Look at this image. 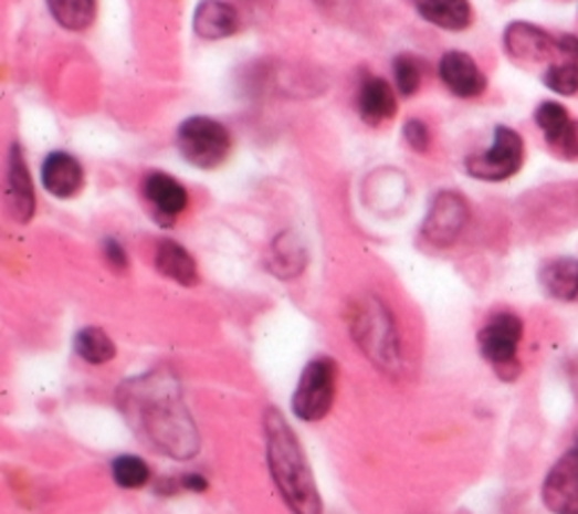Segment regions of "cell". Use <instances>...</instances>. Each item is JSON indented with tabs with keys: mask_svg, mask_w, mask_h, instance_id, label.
Here are the masks:
<instances>
[{
	"mask_svg": "<svg viewBox=\"0 0 578 514\" xmlns=\"http://www.w3.org/2000/svg\"><path fill=\"white\" fill-rule=\"evenodd\" d=\"M140 386H125V409L134 420V427L151 440L156 449L186 459L199 447L197 431L188 418L177 390L159 375H149L138 381Z\"/></svg>",
	"mask_w": 578,
	"mask_h": 514,
	"instance_id": "cell-1",
	"label": "cell"
},
{
	"mask_svg": "<svg viewBox=\"0 0 578 514\" xmlns=\"http://www.w3.org/2000/svg\"><path fill=\"white\" fill-rule=\"evenodd\" d=\"M265 436L270 472L285 503L292 507L294 514H322L324 505L307 468L305 453L294 431L287 427L285 418L276 409L267 411Z\"/></svg>",
	"mask_w": 578,
	"mask_h": 514,
	"instance_id": "cell-2",
	"label": "cell"
},
{
	"mask_svg": "<svg viewBox=\"0 0 578 514\" xmlns=\"http://www.w3.org/2000/svg\"><path fill=\"white\" fill-rule=\"evenodd\" d=\"M353 336L359 348L378 366L396 370L400 366V340L389 310L378 298H364L353 312Z\"/></svg>",
	"mask_w": 578,
	"mask_h": 514,
	"instance_id": "cell-3",
	"label": "cell"
},
{
	"mask_svg": "<svg viewBox=\"0 0 578 514\" xmlns=\"http://www.w3.org/2000/svg\"><path fill=\"white\" fill-rule=\"evenodd\" d=\"M177 147L192 167L216 169L229 158L233 140L222 123L208 116H192L179 125Z\"/></svg>",
	"mask_w": 578,
	"mask_h": 514,
	"instance_id": "cell-4",
	"label": "cell"
},
{
	"mask_svg": "<svg viewBox=\"0 0 578 514\" xmlns=\"http://www.w3.org/2000/svg\"><path fill=\"white\" fill-rule=\"evenodd\" d=\"M524 334V323L513 312H500L488 318L480 329L477 343L482 357L493 366L495 375L504 381H515L522 373L517 361V348Z\"/></svg>",
	"mask_w": 578,
	"mask_h": 514,
	"instance_id": "cell-5",
	"label": "cell"
},
{
	"mask_svg": "<svg viewBox=\"0 0 578 514\" xmlns=\"http://www.w3.org/2000/svg\"><path fill=\"white\" fill-rule=\"evenodd\" d=\"M337 392V364L330 357H319L305 366L296 392L292 397V411L303 422L324 420L335 402Z\"/></svg>",
	"mask_w": 578,
	"mask_h": 514,
	"instance_id": "cell-6",
	"label": "cell"
},
{
	"mask_svg": "<svg viewBox=\"0 0 578 514\" xmlns=\"http://www.w3.org/2000/svg\"><path fill=\"white\" fill-rule=\"evenodd\" d=\"M524 162V140L511 127H495L493 145L482 151L470 156L465 160V171L477 181L500 183L515 177Z\"/></svg>",
	"mask_w": 578,
	"mask_h": 514,
	"instance_id": "cell-7",
	"label": "cell"
},
{
	"mask_svg": "<svg viewBox=\"0 0 578 514\" xmlns=\"http://www.w3.org/2000/svg\"><path fill=\"white\" fill-rule=\"evenodd\" d=\"M467 219L470 208L459 192H439L425 214L423 238L437 249H448L459 240Z\"/></svg>",
	"mask_w": 578,
	"mask_h": 514,
	"instance_id": "cell-8",
	"label": "cell"
},
{
	"mask_svg": "<svg viewBox=\"0 0 578 514\" xmlns=\"http://www.w3.org/2000/svg\"><path fill=\"white\" fill-rule=\"evenodd\" d=\"M543 503L551 514H578V447L567 449L547 472Z\"/></svg>",
	"mask_w": 578,
	"mask_h": 514,
	"instance_id": "cell-9",
	"label": "cell"
},
{
	"mask_svg": "<svg viewBox=\"0 0 578 514\" xmlns=\"http://www.w3.org/2000/svg\"><path fill=\"white\" fill-rule=\"evenodd\" d=\"M504 48L515 64L529 66L549 62L556 41L534 23L515 21L504 30Z\"/></svg>",
	"mask_w": 578,
	"mask_h": 514,
	"instance_id": "cell-10",
	"label": "cell"
},
{
	"mask_svg": "<svg viewBox=\"0 0 578 514\" xmlns=\"http://www.w3.org/2000/svg\"><path fill=\"white\" fill-rule=\"evenodd\" d=\"M439 75L448 91L456 97H480L488 86L486 75L477 66V62L461 50H450L441 56Z\"/></svg>",
	"mask_w": 578,
	"mask_h": 514,
	"instance_id": "cell-11",
	"label": "cell"
},
{
	"mask_svg": "<svg viewBox=\"0 0 578 514\" xmlns=\"http://www.w3.org/2000/svg\"><path fill=\"white\" fill-rule=\"evenodd\" d=\"M143 197L161 223H172L188 208V190L164 171H151L145 177Z\"/></svg>",
	"mask_w": 578,
	"mask_h": 514,
	"instance_id": "cell-12",
	"label": "cell"
},
{
	"mask_svg": "<svg viewBox=\"0 0 578 514\" xmlns=\"http://www.w3.org/2000/svg\"><path fill=\"white\" fill-rule=\"evenodd\" d=\"M6 201H8L10 214H12L17 221L28 223V221L34 217V208H36L34 188H32L30 171H28V165H25V160H23V154H21V147H19V145H12V149H10Z\"/></svg>",
	"mask_w": 578,
	"mask_h": 514,
	"instance_id": "cell-13",
	"label": "cell"
},
{
	"mask_svg": "<svg viewBox=\"0 0 578 514\" xmlns=\"http://www.w3.org/2000/svg\"><path fill=\"white\" fill-rule=\"evenodd\" d=\"M41 183L52 197L71 199L84 186V169L75 156L66 151H52L41 165Z\"/></svg>",
	"mask_w": 578,
	"mask_h": 514,
	"instance_id": "cell-14",
	"label": "cell"
},
{
	"mask_svg": "<svg viewBox=\"0 0 578 514\" xmlns=\"http://www.w3.org/2000/svg\"><path fill=\"white\" fill-rule=\"evenodd\" d=\"M192 28L199 39L220 41L238 32L240 19L235 8L224 0H201L192 17Z\"/></svg>",
	"mask_w": 578,
	"mask_h": 514,
	"instance_id": "cell-15",
	"label": "cell"
},
{
	"mask_svg": "<svg viewBox=\"0 0 578 514\" xmlns=\"http://www.w3.org/2000/svg\"><path fill=\"white\" fill-rule=\"evenodd\" d=\"M357 111L364 123L374 127L391 120L398 111V99L393 86L382 77H369L359 86Z\"/></svg>",
	"mask_w": 578,
	"mask_h": 514,
	"instance_id": "cell-16",
	"label": "cell"
},
{
	"mask_svg": "<svg viewBox=\"0 0 578 514\" xmlns=\"http://www.w3.org/2000/svg\"><path fill=\"white\" fill-rule=\"evenodd\" d=\"M556 52L560 54V62L551 64L543 82L547 88H551L558 95H576L578 93V36L563 34L556 39Z\"/></svg>",
	"mask_w": 578,
	"mask_h": 514,
	"instance_id": "cell-17",
	"label": "cell"
},
{
	"mask_svg": "<svg viewBox=\"0 0 578 514\" xmlns=\"http://www.w3.org/2000/svg\"><path fill=\"white\" fill-rule=\"evenodd\" d=\"M411 3L420 17L441 30L461 32L472 23V6L467 0H411Z\"/></svg>",
	"mask_w": 578,
	"mask_h": 514,
	"instance_id": "cell-18",
	"label": "cell"
},
{
	"mask_svg": "<svg viewBox=\"0 0 578 514\" xmlns=\"http://www.w3.org/2000/svg\"><path fill=\"white\" fill-rule=\"evenodd\" d=\"M540 287L554 301H576L578 298V260L556 258L540 269Z\"/></svg>",
	"mask_w": 578,
	"mask_h": 514,
	"instance_id": "cell-19",
	"label": "cell"
},
{
	"mask_svg": "<svg viewBox=\"0 0 578 514\" xmlns=\"http://www.w3.org/2000/svg\"><path fill=\"white\" fill-rule=\"evenodd\" d=\"M156 269H159L166 277L183 284V287H192V284H197L199 280L195 258L172 240H164L159 246H156Z\"/></svg>",
	"mask_w": 578,
	"mask_h": 514,
	"instance_id": "cell-20",
	"label": "cell"
},
{
	"mask_svg": "<svg viewBox=\"0 0 578 514\" xmlns=\"http://www.w3.org/2000/svg\"><path fill=\"white\" fill-rule=\"evenodd\" d=\"M48 10L64 30L84 32L93 25L97 0H45Z\"/></svg>",
	"mask_w": 578,
	"mask_h": 514,
	"instance_id": "cell-21",
	"label": "cell"
},
{
	"mask_svg": "<svg viewBox=\"0 0 578 514\" xmlns=\"http://www.w3.org/2000/svg\"><path fill=\"white\" fill-rule=\"evenodd\" d=\"M73 348L86 364H93V366H102V364L112 361L116 357V353H118L112 336L104 329H99V327H84V329H80L75 334Z\"/></svg>",
	"mask_w": 578,
	"mask_h": 514,
	"instance_id": "cell-22",
	"label": "cell"
},
{
	"mask_svg": "<svg viewBox=\"0 0 578 514\" xmlns=\"http://www.w3.org/2000/svg\"><path fill=\"white\" fill-rule=\"evenodd\" d=\"M536 125L538 129L543 132L547 145L551 149L558 147V143L563 140V136L567 134L569 125H571V118L567 108L560 104V102H543L538 108H536Z\"/></svg>",
	"mask_w": 578,
	"mask_h": 514,
	"instance_id": "cell-23",
	"label": "cell"
},
{
	"mask_svg": "<svg viewBox=\"0 0 578 514\" xmlns=\"http://www.w3.org/2000/svg\"><path fill=\"white\" fill-rule=\"evenodd\" d=\"M272 271L281 277H294L305 266V251L292 235H281L272 246Z\"/></svg>",
	"mask_w": 578,
	"mask_h": 514,
	"instance_id": "cell-24",
	"label": "cell"
},
{
	"mask_svg": "<svg viewBox=\"0 0 578 514\" xmlns=\"http://www.w3.org/2000/svg\"><path fill=\"white\" fill-rule=\"evenodd\" d=\"M112 476L125 490H138L149 483L151 472L140 455L123 453L112 461Z\"/></svg>",
	"mask_w": 578,
	"mask_h": 514,
	"instance_id": "cell-25",
	"label": "cell"
},
{
	"mask_svg": "<svg viewBox=\"0 0 578 514\" xmlns=\"http://www.w3.org/2000/svg\"><path fill=\"white\" fill-rule=\"evenodd\" d=\"M393 77H396V88L400 95L409 97L418 91L420 86V69L416 64L413 56L400 54L393 60Z\"/></svg>",
	"mask_w": 578,
	"mask_h": 514,
	"instance_id": "cell-26",
	"label": "cell"
},
{
	"mask_svg": "<svg viewBox=\"0 0 578 514\" xmlns=\"http://www.w3.org/2000/svg\"><path fill=\"white\" fill-rule=\"evenodd\" d=\"M402 136L407 140V145L413 149V151H428L430 149V129L423 120H409L402 129Z\"/></svg>",
	"mask_w": 578,
	"mask_h": 514,
	"instance_id": "cell-27",
	"label": "cell"
},
{
	"mask_svg": "<svg viewBox=\"0 0 578 514\" xmlns=\"http://www.w3.org/2000/svg\"><path fill=\"white\" fill-rule=\"evenodd\" d=\"M102 251H104V258H107V262L116 269V271H125L129 266V258H127V251L123 249V244L114 238L104 240L102 244Z\"/></svg>",
	"mask_w": 578,
	"mask_h": 514,
	"instance_id": "cell-28",
	"label": "cell"
},
{
	"mask_svg": "<svg viewBox=\"0 0 578 514\" xmlns=\"http://www.w3.org/2000/svg\"><path fill=\"white\" fill-rule=\"evenodd\" d=\"M554 151L565 160H578V120H571L567 134L563 136V140Z\"/></svg>",
	"mask_w": 578,
	"mask_h": 514,
	"instance_id": "cell-29",
	"label": "cell"
},
{
	"mask_svg": "<svg viewBox=\"0 0 578 514\" xmlns=\"http://www.w3.org/2000/svg\"><path fill=\"white\" fill-rule=\"evenodd\" d=\"M181 485H183L186 490H190V492H203V490L208 487L206 479H203V476H199V474H188V476H183Z\"/></svg>",
	"mask_w": 578,
	"mask_h": 514,
	"instance_id": "cell-30",
	"label": "cell"
}]
</instances>
